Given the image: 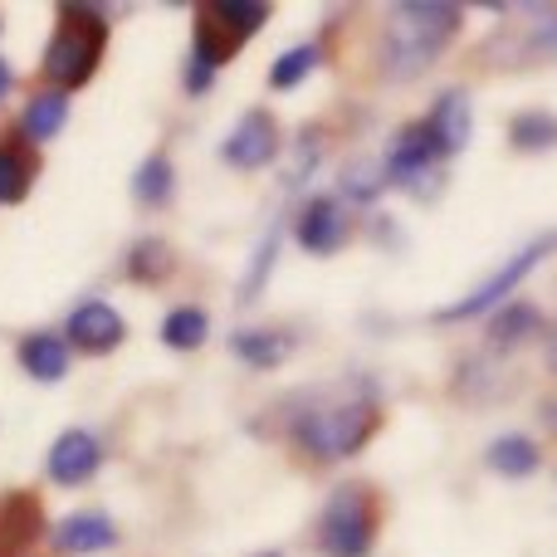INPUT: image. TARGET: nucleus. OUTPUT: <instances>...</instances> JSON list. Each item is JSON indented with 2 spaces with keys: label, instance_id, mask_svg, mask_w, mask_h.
Here are the masks:
<instances>
[{
  "label": "nucleus",
  "instance_id": "obj_1",
  "mask_svg": "<svg viewBox=\"0 0 557 557\" xmlns=\"http://www.w3.org/2000/svg\"><path fill=\"white\" fill-rule=\"evenodd\" d=\"M460 25H465V10L455 0H401V5H392L386 10V29H382L386 78L406 84V78L425 74L450 49Z\"/></svg>",
  "mask_w": 557,
  "mask_h": 557
},
{
  "label": "nucleus",
  "instance_id": "obj_2",
  "mask_svg": "<svg viewBox=\"0 0 557 557\" xmlns=\"http://www.w3.org/2000/svg\"><path fill=\"white\" fill-rule=\"evenodd\" d=\"M376 425H382L376 396H337V401H308L288 421V441L313 460H347L372 441Z\"/></svg>",
  "mask_w": 557,
  "mask_h": 557
},
{
  "label": "nucleus",
  "instance_id": "obj_3",
  "mask_svg": "<svg viewBox=\"0 0 557 557\" xmlns=\"http://www.w3.org/2000/svg\"><path fill=\"white\" fill-rule=\"evenodd\" d=\"M108 49V15L94 5H64L45 45V78L59 94H74L98 74Z\"/></svg>",
  "mask_w": 557,
  "mask_h": 557
},
{
  "label": "nucleus",
  "instance_id": "obj_4",
  "mask_svg": "<svg viewBox=\"0 0 557 557\" xmlns=\"http://www.w3.org/2000/svg\"><path fill=\"white\" fill-rule=\"evenodd\" d=\"M376 543V499L367 484H343L318 513V548L327 557H367Z\"/></svg>",
  "mask_w": 557,
  "mask_h": 557
},
{
  "label": "nucleus",
  "instance_id": "obj_5",
  "mask_svg": "<svg viewBox=\"0 0 557 557\" xmlns=\"http://www.w3.org/2000/svg\"><path fill=\"white\" fill-rule=\"evenodd\" d=\"M553 250H557V235H543V240L523 245V250L509 255L499 270L484 278V284H474L465 298L445 304L435 318H441V323H460V318H484V313H494V308H504V298H513V288H519L523 278L539 270V260H543V255H553Z\"/></svg>",
  "mask_w": 557,
  "mask_h": 557
},
{
  "label": "nucleus",
  "instance_id": "obj_6",
  "mask_svg": "<svg viewBox=\"0 0 557 557\" xmlns=\"http://www.w3.org/2000/svg\"><path fill=\"white\" fill-rule=\"evenodd\" d=\"M441 147H435L431 127L425 123H411L396 133V143L386 147L382 157V172H386V186H401V191H416L421 196V182L425 176H435V166H441Z\"/></svg>",
  "mask_w": 557,
  "mask_h": 557
},
{
  "label": "nucleus",
  "instance_id": "obj_7",
  "mask_svg": "<svg viewBox=\"0 0 557 557\" xmlns=\"http://www.w3.org/2000/svg\"><path fill=\"white\" fill-rule=\"evenodd\" d=\"M347 235H352V215H347V206L337 201V196H308V201L298 206L294 240L304 245L308 255L327 260V255H337L347 245Z\"/></svg>",
  "mask_w": 557,
  "mask_h": 557
},
{
  "label": "nucleus",
  "instance_id": "obj_8",
  "mask_svg": "<svg viewBox=\"0 0 557 557\" xmlns=\"http://www.w3.org/2000/svg\"><path fill=\"white\" fill-rule=\"evenodd\" d=\"M274 157H278V123L270 108H250L221 143V162H231L235 172H260Z\"/></svg>",
  "mask_w": 557,
  "mask_h": 557
},
{
  "label": "nucleus",
  "instance_id": "obj_9",
  "mask_svg": "<svg viewBox=\"0 0 557 557\" xmlns=\"http://www.w3.org/2000/svg\"><path fill=\"white\" fill-rule=\"evenodd\" d=\"M98 470H103V445H98V435L84 431V425H69L45 455V474L59 490H78V484H88Z\"/></svg>",
  "mask_w": 557,
  "mask_h": 557
},
{
  "label": "nucleus",
  "instance_id": "obj_10",
  "mask_svg": "<svg viewBox=\"0 0 557 557\" xmlns=\"http://www.w3.org/2000/svg\"><path fill=\"white\" fill-rule=\"evenodd\" d=\"M123 337H127V318L117 313L108 298H84L64 323V343L78 347V352H94V357L117 352Z\"/></svg>",
  "mask_w": 557,
  "mask_h": 557
},
{
  "label": "nucleus",
  "instance_id": "obj_11",
  "mask_svg": "<svg viewBox=\"0 0 557 557\" xmlns=\"http://www.w3.org/2000/svg\"><path fill=\"white\" fill-rule=\"evenodd\" d=\"M49 543H54V553H64V557L108 553V548H117V523L98 509H84V513L59 519L54 529H49Z\"/></svg>",
  "mask_w": 557,
  "mask_h": 557
},
{
  "label": "nucleus",
  "instance_id": "obj_12",
  "mask_svg": "<svg viewBox=\"0 0 557 557\" xmlns=\"http://www.w3.org/2000/svg\"><path fill=\"white\" fill-rule=\"evenodd\" d=\"M425 127H431L435 147H441V157H455L470 147L474 137V108H470V94L465 88H445L441 98H435L431 117H425Z\"/></svg>",
  "mask_w": 557,
  "mask_h": 557
},
{
  "label": "nucleus",
  "instance_id": "obj_13",
  "mask_svg": "<svg viewBox=\"0 0 557 557\" xmlns=\"http://www.w3.org/2000/svg\"><path fill=\"white\" fill-rule=\"evenodd\" d=\"M15 357H20V372H25L29 382L54 386V382H64L69 376L74 347L64 343V333H29V337H20Z\"/></svg>",
  "mask_w": 557,
  "mask_h": 557
},
{
  "label": "nucleus",
  "instance_id": "obj_14",
  "mask_svg": "<svg viewBox=\"0 0 557 557\" xmlns=\"http://www.w3.org/2000/svg\"><path fill=\"white\" fill-rule=\"evenodd\" d=\"M543 333H548V318H543L533 304H523V298L504 304L499 313L490 318V347L494 352H513V347L533 343V337H543Z\"/></svg>",
  "mask_w": 557,
  "mask_h": 557
},
{
  "label": "nucleus",
  "instance_id": "obj_15",
  "mask_svg": "<svg viewBox=\"0 0 557 557\" xmlns=\"http://www.w3.org/2000/svg\"><path fill=\"white\" fill-rule=\"evenodd\" d=\"M231 352L240 357L245 367H255V372H274V367L288 362L294 343H288L284 333H274V327H235V333H231Z\"/></svg>",
  "mask_w": 557,
  "mask_h": 557
},
{
  "label": "nucleus",
  "instance_id": "obj_16",
  "mask_svg": "<svg viewBox=\"0 0 557 557\" xmlns=\"http://www.w3.org/2000/svg\"><path fill=\"white\" fill-rule=\"evenodd\" d=\"M484 465H490L494 474H504V480H529V474H539L543 465V450L533 435H499V441H490V450H484Z\"/></svg>",
  "mask_w": 557,
  "mask_h": 557
},
{
  "label": "nucleus",
  "instance_id": "obj_17",
  "mask_svg": "<svg viewBox=\"0 0 557 557\" xmlns=\"http://www.w3.org/2000/svg\"><path fill=\"white\" fill-rule=\"evenodd\" d=\"M45 533V513H39V499L25 490H10L0 499V543L5 548H25Z\"/></svg>",
  "mask_w": 557,
  "mask_h": 557
},
{
  "label": "nucleus",
  "instance_id": "obj_18",
  "mask_svg": "<svg viewBox=\"0 0 557 557\" xmlns=\"http://www.w3.org/2000/svg\"><path fill=\"white\" fill-rule=\"evenodd\" d=\"M64 123H69V94L45 88V94H35L25 103V113H20V137H25V143H54V137L64 133Z\"/></svg>",
  "mask_w": 557,
  "mask_h": 557
},
{
  "label": "nucleus",
  "instance_id": "obj_19",
  "mask_svg": "<svg viewBox=\"0 0 557 557\" xmlns=\"http://www.w3.org/2000/svg\"><path fill=\"white\" fill-rule=\"evenodd\" d=\"M127 278L133 284H162V278H172L176 270V255L166 240H157V235H147V240H137L133 250H127Z\"/></svg>",
  "mask_w": 557,
  "mask_h": 557
},
{
  "label": "nucleus",
  "instance_id": "obj_20",
  "mask_svg": "<svg viewBox=\"0 0 557 557\" xmlns=\"http://www.w3.org/2000/svg\"><path fill=\"white\" fill-rule=\"evenodd\" d=\"M176 191V172H172V157L166 152H152L143 166L133 172V196L143 206H152V211H162L166 201H172Z\"/></svg>",
  "mask_w": 557,
  "mask_h": 557
},
{
  "label": "nucleus",
  "instance_id": "obj_21",
  "mask_svg": "<svg viewBox=\"0 0 557 557\" xmlns=\"http://www.w3.org/2000/svg\"><path fill=\"white\" fill-rule=\"evenodd\" d=\"M206 337H211V318H206V308L182 304L162 318V343L172 347V352H196Z\"/></svg>",
  "mask_w": 557,
  "mask_h": 557
},
{
  "label": "nucleus",
  "instance_id": "obj_22",
  "mask_svg": "<svg viewBox=\"0 0 557 557\" xmlns=\"http://www.w3.org/2000/svg\"><path fill=\"white\" fill-rule=\"evenodd\" d=\"M201 10L215 25L231 29L235 39H250L260 25H270V5H260V0H211V5H201Z\"/></svg>",
  "mask_w": 557,
  "mask_h": 557
},
{
  "label": "nucleus",
  "instance_id": "obj_23",
  "mask_svg": "<svg viewBox=\"0 0 557 557\" xmlns=\"http://www.w3.org/2000/svg\"><path fill=\"white\" fill-rule=\"evenodd\" d=\"M35 186V162L15 143H0V206H20Z\"/></svg>",
  "mask_w": 557,
  "mask_h": 557
},
{
  "label": "nucleus",
  "instance_id": "obj_24",
  "mask_svg": "<svg viewBox=\"0 0 557 557\" xmlns=\"http://www.w3.org/2000/svg\"><path fill=\"white\" fill-rule=\"evenodd\" d=\"M386 191V172H382V157H352L343 166V196L357 206H372L376 196Z\"/></svg>",
  "mask_w": 557,
  "mask_h": 557
},
{
  "label": "nucleus",
  "instance_id": "obj_25",
  "mask_svg": "<svg viewBox=\"0 0 557 557\" xmlns=\"http://www.w3.org/2000/svg\"><path fill=\"white\" fill-rule=\"evenodd\" d=\"M509 143L519 152H548L557 147V113H543V108H529L509 123Z\"/></svg>",
  "mask_w": 557,
  "mask_h": 557
},
{
  "label": "nucleus",
  "instance_id": "obj_26",
  "mask_svg": "<svg viewBox=\"0 0 557 557\" xmlns=\"http://www.w3.org/2000/svg\"><path fill=\"white\" fill-rule=\"evenodd\" d=\"M323 64V49L318 45H294V49H284V54L270 64V88H278V94H288V88H298L313 69Z\"/></svg>",
  "mask_w": 557,
  "mask_h": 557
},
{
  "label": "nucleus",
  "instance_id": "obj_27",
  "mask_svg": "<svg viewBox=\"0 0 557 557\" xmlns=\"http://www.w3.org/2000/svg\"><path fill=\"white\" fill-rule=\"evenodd\" d=\"M274 255H278V235L270 231V240L255 250V264H250V274H245V284H240V304H255V294H260L264 278H270V270H274Z\"/></svg>",
  "mask_w": 557,
  "mask_h": 557
},
{
  "label": "nucleus",
  "instance_id": "obj_28",
  "mask_svg": "<svg viewBox=\"0 0 557 557\" xmlns=\"http://www.w3.org/2000/svg\"><path fill=\"white\" fill-rule=\"evenodd\" d=\"M211 78H215V69H206L201 59H186V69H182L186 94H206V88H211Z\"/></svg>",
  "mask_w": 557,
  "mask_h": 557
},
{
  "label": "nucleus",
  "instance_id": "obj_29",
  "mask_svg": "<svg viewBox=\"0 0 557 557\" xmlns=\"http://www.w3.org/2000/svg\"><path fill=\"white\" fill-rule=\"evenodd\" d=\"M539 416H543V431H553V435H557V396H548V401L539 406Z\"/></svg>",
  "mask_w": 557,
  "mask_h": 557
},
{
  "label": "nucleus",
  "instance_id": "obj_30",
  "mask_svg": "<svg viewBox=\"0 0 557 557\" xmlns=\"http://www.w3.org/2000/svg\"><path fill=\"white\" fill-rule=\"evenodd\" d=\"M10 88H15V69H10L5 59H0V103L10 98Z\"/></svg>",
  "mask_w": 557,
  "mask_h": 557
},
{
  "label": "nucleus",
  "instance_id": "obj_31",
  "mask_svg": "<svg viewBox=\"0 0 557 557\" xmlns=\"http://www.w3.org/2000/svg\"><path fill=\"white\" fill-rule=\"evenodd\" d=\"M543 357H548V367L557 372V327H553V337H543Z\"/></svg>",
  "mask_w": 557,
  "mask_h": 557
},
{
  "label": "nucleus",
  "instance_id": "obj_32",
  "mask_svg": "<svg viewBox=\"0 0 557 557\" xmlns=\"http://www.w3.org/2000/svg\"><path fill=\"white\" fill-rule=\"evenodd\" d=\"M255 557H284V553H255Z\"/></svg>",
  "mask_w": 557,
  "mask_h": 557
},
{
  "label": "nucleus",
  "instance_id": "obj_33",
  "mask_svg": "<svg viewBox=\"0 0 557 557\" xmlns=\"http://www.w3.org/2000/svg\"><path fill=\"white\" fill-rule=\"evenodd\" d=\"M0 29H5V20H0Z\"/></svg>",
  "mask_w": 557,
  "mask_h": 557
}]
</instances>
